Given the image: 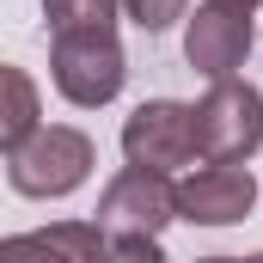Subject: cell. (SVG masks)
Returning a JSON list of instances; mask_svg holds the SVG:
<instances>
[{
  "label": "cell",
  "mask_w": 263,
  "mask_h": 263,
  "mask_svg": "<svg viewBox=\"0 0 263 263\" xmlns=\"http://www.w3.org/2000/svg\"><path fill=\"white\" fill-rule=\"evenodd\" d=\"M190 129H196V153L208 165H245L263 147V92L233 80H214L190 104Z\"/></svg>",
  "instance_id": "cell-2"
},
{
  "label": "cell",
  "mask_w": 263,
  "mask_h": 263,
  "mask_svg": "<svg viewBox=\"0 0 263 263\" xmlns=\"http://www.w3.org/2000/svg\"><path fill=\"white\" fill-rule=\"evenodd\" d=\"M233 263H263V251H257V257H233Z\"/></svg>",
  "instance_id": "cell-14"
},
{
  "label": "cell",
  "mask_w": 263,
  "mask_h": 263,
  "mask_svg": "<svg viewBox=\"0 0 263 263\" xmlns=\"http://www.w3.org/2000/svg\"><path fill=\"white\" fill-rule=\"evenodd\" d=\"M165 220H178V184L165 178V172H117L110 184H104V196H98V233L104 239H153Z\"/></svg>",
  "instance_id": "cell-3"
},
{
  "label": "cell",
  "mask_w": 263,
  "mask_h": 263,
  "mask_svg": "<svg viewBox=\"0 0 263 263\" xmlns=\"http://www.w3.org/2000/svg\"><path fill=\"white\" fill-rule=\"evenodd\" d=\"M92 135L67 129V123H37L31 141H18L6 153V178L12 190L31 202H55V196H73L86 178H92Z\"/></svg>",
  "instance_id": "cell-1"
},
{
  "label": "cell",
  "mask_w": 263,
  "mask_h": 263,
  "mask_svg": "<svg viewBox=\"0 0 263 263\" xmlns=\"http://www.w3.org/2000/svg\"><path fill=\"white\" fill-rule=\"evenodd\" d=\"M123 159L141 172H178L196 159V129H190V104L178 98H147L135 104L123 123Z\"/></svg>",
  "instance_id": "cell-5"
},
{
  "label": "cell",
  "mask_w": 263,
  "mask_h": 263,
  "mask_svg": "<svg viewBox=\"0 0 263 263\" xmlns=\"http://www.w3.org/2000/svg\"><path fill=\"white\" fill-rule=\"evenodd\" d=\"M123 0H43V18L55 37H117Z\"/></svg>",
  "instance_id": "cell-10"
},
{
  "label": "cell",
  "mask_w": 263,
  "mask_h": 263,
  "mask_svg": "<svg viewBox=\"0 0 263 263\" xmlns=\"http://www.w3.org/2000/svg\"><path fill=\"white\" fill-rule=\"evenodd\" d=\"M104 263H165V257H159V245H153V239H110Z\"/></svg>",
  "instance_id": "cell-12"
},
{
  "label": "cell",
  "mask_w": 263,
  "mask_h": 263,
  "mask_svg": "<svg viewBox=\"0 0 263 263\" xmlns=\"http://www.w3.org/2000/svg\"><path fill=\"white\" fill-rule=\"evenodd\" d=\"M37 117H43L37 80H31L25 67L0 62V153H12L18 141H31V135H37Z\"/></svg>",
  "instance_id": "cell-9"
},
{
  "label": "cell",
  "mask_w": 263,
  "mask_h": 263,
  "mask_svg": "<svg viewBox=\"0 0 263 263\" xmlns=\"http://www.w3.org/2000/svg\"><path fill=\"white\" fill-rule=\"evenodd\" d=\"M184 55L202 80H233L251 55V12H227V6H196V18L184 25Z\"/></svg>",
  "instance_id": "cell-6"
},
{
  "label": "cell",
  "mask_w": 263,
  "mask_h": 263,
  "mask_svg": "<svg viewBox=\"0 0 263 263\" xmlns=\"http://www.w3.org/2000/svg\"><path fill=\"white\" fill-rule=\"evenodd\" d=\"M184 6H190V0H123V12H129L141 31H165V25H178Z\"/></svg>",
  "instance_id": "cell-11"
},
{
  "label": "cell",
  "mask_w": 263,
  "mask_h": 263,
  "mask_svg": "<svg viewBox=\"0 0 263 263\" xmlns=\"http://www.w3.org/2000/svg\"><path fill=\"white\" fill-rule=\"evenodd\" d=\"M104 251L110 239L92 220H55V227L0 239V263H104Z\"/></svg>",
  "instance_id": "cell-8"
},
{
  "label": "cell",
  "mask_w": 263,
  "mask_h": 263,
  "mask_svg": "<svg viewBox=\"0 0 263 263\" xmlns=\"http://www.w3.org/2000/svg\"><path fill=\"white\" fill-rule=\"evenodd\" d=\"M257 202V178L245 165H202L178 184V220H196V227H233L245 220Z\"/></svg>",
  "instance_id": "cell-7"
},
{
  "label": "cell",
  "mask_w": 263,
  "mask_h": 263,
  "mask_svg": "<svg viewBox=\"0 0 263 263\" xmlns=\"http://www.w3.org/2000/svg\"><path fill=\"white\" fill-rule=\"evenodd\" d=\"M208 6H227V12H257L263 0H208Z\"/></svg>",
  "instance_id": "cell-13"
},
{
  "label": "cell",
  "mask_w": 263,
  "mask_h": 263,
  "mask_svg": "<svg viewBox=\"0 0 263 263\" xmlns=\"http://www.w3.org/2000/svg\"><path fill=\"white\" fill-rule=\"evenodd\" d=\"M49 80L67 104L80 110H98L123 92L129 80V62H123V43L117 37H55L49 49Z\"/></svg>",
  "instance_id": "cell-4"
},
{
  "label": "cell",
  "mask_w": 263,
  "mask_h": 263,
  "mask_svg": "<svg viewBox=\"0 0 263 263\" xmlns=\"http://www.w3.org/2000/svg\"><path fill=\"white\" fill-rule=\"evenodd\" d=\"M202 263H233V257H202Z\"/></svg>",
  "instance_id": "cell-15"
}]
</instances>
